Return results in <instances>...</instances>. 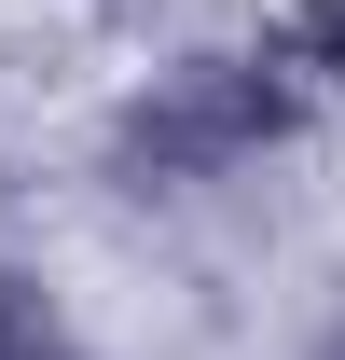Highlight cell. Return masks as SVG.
<instances>
[{"label": "cell", "mask_w": 345, "mask_h": 360, "mask_svg": "<svg viewBox=\"0 0 345 360\" xmlns=\"http://www.w3.org/2000/svg\"><path fill=\"white\" fill-rule=\"evenodd\" d=\"M318 360H345V333H332V347H318Z\"/></svg>", "instance_id": "obj_3"}, {"label": "cell", "mask_w": 345, "mask_h": 360, "mask_svg": "<svg viewBox=\"0 0 345 360\" xmlns=\"http://www.w3.org/2000/svg\"><path fill=\"white\" fill-rule=\"evenodd\" d=\"M290 125H304L290 56H180V70H152L111 111V180L125 194H194V180L262 167Z\"/></svg>", "instance_id": "obj_1"}, {"label": "cell", "mask_w": 345, "mask_h": 360, "mask_svg": "<svg viewBox=\"0 0 345 360\" xmlns=\"http://www.w3.org/2000/svg\"><path fill=\"white\" fill-rule=\"evenodd\" d=\"M0 360H55V305L28 277H0Z\"/></svg>", "instance_id": "obj_2"}]
</instances>
